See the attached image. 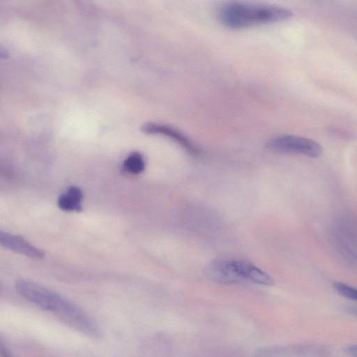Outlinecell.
I'll list each match as a JSON object with an SVG mask.
<instances>
[{"label": "cell", "instance_id": "cell-9", "mask_svg": "<svg viewBox=\"0 0 357 357\" xmlns=\"http://www.w3.org/2000/svg\"><path fill=\"white\" fill-rule=\"evenodd\" d=\"M335 291L342 296L357 301V288L342 282H335L333 284Z\"/></svg>", "mask_w": 357, "mask_h": 357}, {"label": "cell", "instance_id": "cell-12", "mask_svg": "<svg viewBox=\"0 0 357 357\" xmlns=\"http://www.w3.org/2000/svg\"><path fill=\"white\" fill-rule=\"evenodd\" d=\"M347 310L351 313L357 315V305L349 306Z\"/></svg>", "mask_w": 357, "mask_h": 357}, {"label": "cell", "instance_id": "cell-6", "mask_svg": "<svg viewBox=\"0 0 357 357\" xmlns=\"http://www.w3.org/2000/svg\"><path fill=\"white\" fill-rule=\"evenodd\" d=\"M0 243L6 248L31 258L41 259L44 256L42 250L30 244L22 237L3 231H0Z\"/></svg>", "mask_w": 357, "mask_h": 357}, {"label": "cell", "instance_id": "cell-10", "mask_svg": "<svg viewBox=\"0 0 357 357\" xmlns=\"http://www.w3.org/2000/svg\"><path fill=\"white\" fill-rule=\"evenodd\" d=\"M347 351L352 357H357V344L350 346Z\"/></svg>", "mask_w": 357, "mask_h": 357}, {"label": "cell", "instance_id": "cell-4", "mask_svg": "<svg viewBox=\"0 0 357 357\" xmlns=\"http://www.w3.org/2000/svg\"><path fill=\"white\" fill-rule=\"evenodd\" d=\"M266 146L275 152L296 153L310 158H318L323 151L321 146L317 142L291 135H280L272 138Z\"/></svg>", "mask_w": 357, "mask_h": 357}, {"label": "cell", "instance_id": "cell-2", "mask_svg": "<svg viewBox=\"0 0 357 357\" xmlns=\"http://www.w3.org/2000/svg\"><path fill=\"white\" fill-rule=\"evenodd\" d=\"M292 15L291 10L284 7L245 2L225 3L218 13L220 22L231 29L281 22Z\"/></svg>", "mask_w": 357, "mask_h": 357}, {"label": "cell", "instance_id": "cell-7", "mask_svg": "<svg viewBox=\"0 0 357 357\" xmlns=\"http://www.w3.org/2000/svg\"><path fill=\"white\" fill-rule=\"evenodd\" d=\"M82 197V191L79 188L70 186L66 192L59 196L57 204L63 211H79L82 210L81 202Z\"/></svg>", "mask_w": 357, "mask_h": 357}, {"label": "cell", "instance_id": "cell-3", "mask_svg": "<svg viewBox=\"0 0 357 357\" xmlns=\"http://www.w3.org/2000/svg\"><path fill=\"white\" fill-rule=\"evenodd\" d=\"M206 275L211 280L226 284L252 283L270 286L273 278L255 265L243 260L224 259L211 262Z\"/></svg>", "mask_w": 357, "mask_h": 357}, {"label": "cell", "instance_id": "cell-8", "mask_svg": "<svg viewBox=\"0 0 357 357\" xmlns=\"http://www.w3.org/2000/svg\"><path fill=\"white\" fill-rule=\"evenodd\" d=\"M123 168L126 171L133 174H138L145 169V161L143 155L134 152L128 156L123 162Z\"/></svg>", "mask_w": 357, "mask_h": 357}, {"label": "cell", "instance_id": "cell-1", "mask_svg": "<svg viewBox=\"0 0 357 357\" xmlns=\"http://www.w3.org/2000/svg\"><path fill=\"white\" fill-rule=\"evenodd\" d=\"M16 290L26 300L51 312L73 328L98 338L101 332L96 323L82 310L61 295L31 281L20 280Z\"/></svg>", "mask_w": 357, "mask_h": 357}, {"label": "cell", "instance_id": "cell-5", "mask_svg": "<svg viewBox=\"0 0 357 357\" xmlns=\"http://www.w3.org/2000/svg\"><path fill=\"white\" fill-rule=\"evenodd\" d=\"M144 132L149 134L160 135L171 139L192 154L197 153L195 144L181 132L170 126L158 123H147L142 126Z\"/></svg>", "mask_w": 357, "mask_h": 357}, {"label": "cell", "instance_id": "cell-11", "mask_svg": "<svg viewBox=\"0 0 357 357\" xmlns=\"http://www.w3.org/2000/svg\"><path fill=\"white\" fill-rule=\"evenodd\" d=\"M1 353L2 357H13V355L8 351V349L3 346L1 347Z\"/></svg>", "mask_w": 357, "mask_h": 357}]
</instances>
